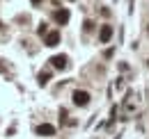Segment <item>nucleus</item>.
<instances>
[{"label": "nucleus", "instance_id": "nucleus-1", "mask_svg": "<svg viewBox=\"0 0 149 139\" xmlns=\"http://www.w3.org/2000/svg\"><path fill=\"white\" fill-rule=\"evenodd\" d=\"M74 105H78V107H85V105H90V94L87 91H74Z\"/></svg>", "mask_w": 149, "mask_h": 139}, {"label": "nucleus", "instance_id": "nucleus-2", "mask_svg": "<svg viewBox=\"0 0 149 139\" xmlns=\"http://www.w3.org/2000/svg\"><path fill=\"white\" fill-rule=\"evenodd\" d=\"M35 132H37L39 137H53V135H55V128H53L51 123H41V125H37Z\"/></svg>", "mask_w": 149, "mask_h": 139}, {"label": "nucleus", "instance_id": "nucleus-3", "mask_svg": "<svg viewBox=\"0 0 149 139\" xmlns=\"http://www.w3.org/2000/svg\"><path fill=\"white\" fill-rule=\"evenodd\" d=\"M44 43H46L48 48H55L57 43H60V32H57V30H53V32H48V34L44 36Z\"/></svg>", "mask_w": 149, "mask_h": 139}, {"label": "nucleus", "instance_id": "nucleus-4", "mask_svg": "<svg viewBox=\"0 0 149 139\" xmlns=\"http://www.w3.org/2000/svg\"><path fill=\"white\" fill-rule=\"evenodd\" d=\"M53 18H55V23H60V25H67L69 23V9H57L55 14H53Z\"/></svg>", "mask_w": 149, "mask_h": 139}, {"label": "nucleus", "instance_id": "nucleus-5", "mask_svg": "<svg viewBox=\"0 0 149 139\" xmlns=\"http://www.w3.org/2000/svg\"><path fill=\"white\" fill-rule=\"evenodd\" d=\"M67 55H55V57H51V64L55 66V69H67Z\"/></svg>", "mask_w": 149, "mask_h": 139}, {"label": "nucleus", "instance_id": "nucleus-6", "mask_svg": "<svg viewBox=\"0 0 149 139\" xmlns=\"http://www.w3.org/2000/svg\"><path fill=\"white\" fill-rule=\"evenodd\" d=\"M110 36H112V28H110V25H103L101 32H99V41H101V43H108Z\"/></svg>", "mask_w": 149, "mask_h": 139}, {"label": "nucleus", "instance_id": "nucleus-7", "mask_svg": "<svg viewBox=\"0 0 149 139\" xmlns=\"http://www.w3.org/2000/svg\"><path fill=\"white\" fill-rule=\"evenodd\" d=\"M48 80H51V73H48V71H41V73H39V85L44 87V85H48Z\"/></svg>", "mask_w": 149, "mask_h": 139}, {"label": "nucleus", "instance_id": "nucleus-8", "mask_svg": "<svg viewBox=\"0 0 149 139\" xmlns=\"http://www.w3.org/2000/svg\"><path fill=\"white\" fill-rule=\"evenodd\" d=\"M83 28H85V32H92V30H94V23H92V21H85Z\"/></svg>", "mask_w": 149, "mask_h": 139}, {"label": "nucleus", "instance_id": "nucleus-9", "mask_svg": "<svg viewBox=\"0 0 149 139\" xmlns=\"http://www.w3.org/2000/svg\"><path fill=\"white\" fill-rule=\"evenodd\" d=\"M37 32H39L41 36H46V34H48V28H46V23H41V25H39V30H37Z\"/></svg>", "mask_w": 149, "mask_h": 139}, {"label": "nucleus", "instance_id": "nucleus-10", "mask_svg": "<svg viewBox=\"0 0 149 139\" xmlns=\"http://www.w3.org/2000/svg\"><path fill=\"white\" fill-rule=\"evenodd\" d=\"M32 2H35V5H39V2H41V0H32Z\"/></svg>", "mask_w": 149, "mask_h": 139}, {"label": "nucleus", "instance_id": "nucleus-11", "mask_svg": "<svg viewBox=\"0 0 149 139\" xmlns=\"http://www.w3.org/2000/svg\"><path fill=\"white\" fill-rule=\"evenodd\" d=\"M0 28H2V23H0Z\"/></svg>", "mask_w": 149, "mask_h": 139}]
</instances>
